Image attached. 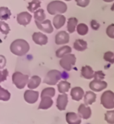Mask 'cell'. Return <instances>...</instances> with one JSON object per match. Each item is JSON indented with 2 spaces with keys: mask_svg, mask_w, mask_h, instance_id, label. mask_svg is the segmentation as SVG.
I'll return each instance as SVG.
<instances>
[{
  "mask_svg": "<svg viewBox=\"0 0 114 124\" xmlns=\"http://www.w3.org/2000/svg\"><path fill=\"white\" fill-rule=\"evenodd\" d=\"M30 50V45L28 42L23 39H17L10 45V51L14 54L19 56L26 55Z\"/></svg>",
  "mask_w": 114,
  "mask_h": 124,
  "instance_id": "cell-1",
  "label": "cell"
},
{
  "mask_svg": "<svg viewBox=\"0 0 114 124\" xmlns=\"http://www.w3.org/2000/svg\"><path fill=\"white\" fill-rule=\"evenodd\" d=\"M67 10V6L63 1L56 0L51 1L47 6V11L50 15L64 14Z\"/></svg>",
  "mask_w": 114,
  "mask_h": 124,
  "instance_id": "cell-2",
  "label": "cell"
},
{
  "mask_svg": "<svg viewBox=\"0 0 114 124\" xmlns=\"http://www.w3.org/2000/svg\"><path fill=\"white\" fill-rule=\"evenodd\" d=\"M29 76L20 72H16L12 75V82L19 89H22L28 83Z\"/></svg>",
  "mask_w": 114,
  "mask_h": 124,
  "instance_id": "cell-3",
  "label": "cell"
},
{
  "mask_svg": "<svg viewBox=\"0 0 114 124\" xmlns=\"http://www.w3.org/2000/svg\"><path fill=\"white\" fill-rule=\"evenodd\" d=\"M76 62V57L73 54H66L62 57L60 61V66L66 71H70Z\"/></svg>",
  "mask_w": 114,
  "mask_h": 124,
  "instance_id": "cell-4",
  "label": "cell"
},
{
  "mask_svg": "<svg viewBox=\"0 0 114 124\" xmlns=\"http://www.w3.org/2000/svg\"><path fill=\"white\" fill-rule=\"evenodd\" d=\"M101 104L106 109L114 108V93L111 91H106L101 97Z\"/></svg>",
  "mask_w": 114,
  "mask_h": 124,
  "instance_id": "cell-5",
  "label": "cell"
},
{
  "mask_svg": "<svg viewBox=\"0 0 114 124\" xmlns=\"http://www.w3.org/2000/svg\"><path fill=\"white\" fill-rule=\"evenodd\" d=\"M61 72L57 70H51L46 75L43 83L49 85H55L61 78Z\"/></svg>",
  "mask_w": 114,
  "mask_h": 124,
  "instance_id": "cell-6",
  "label": "cell"
},
{
  "mask_svg": "<svg viewBox=\"0 0 114 124\" xmlns=\"http://www.w3.org/2000/svg\"><path fill=\"white\" fill-rule=\"evenodd\" d=\"M35 23L36 24L38 28L44 32L48 33V34H51L54 30V28L52 26L51 22L49 20H44L43 22H41L35 21Z\"/></svg>",
  "mask_w": 114,
  "mask_h": 124,
  "instance_id": "cell-7",
  "label": "cell"
},
{
  "mask_svg": "<svg viewBox=\"0 0 114 124\" xmlns=\"http://www.w3.org/2000/svg\"><path fill=\"white\" fill-rule=\"evenodd\" d=\"M24 99L25 101L30 104L35 103L38 99L39 97V93L36 91H32V90H27L24 93Z\"/></svg>",
  "mask_w": 114,
  "mask_h": 124,
  "instance_id": "cell-8",
  "label": "cell"
},
{
  "mask_svg": "<svg viewBox=\"0 0 114 124\" xmlns=\"http://www.w3.org/2000/svg\"><path fill=\"white\" fill-rule=\"evenodd\" d=\"M107 87V83L106 81L93 80L89 83V88L95 92H99L105 89Z\"/></svg>",
  "mask_w": 114,
  "mask_h": 124,
  "instance_id": "cell-9",
  "label": "cell"
},
{
  "mask_svg": "<svg viewBox=\"0 0 114 124\" xmlns=\"http://www.w3.org/2000/svg\"><path fill=\"white\" fill-rule=\"evenodd\" d=\"M32 15L30 14L28 12H22L17 16V23L20 25L26 26L28 24L30 23L32 20Z\"/></svg>",
  "mask_w": 114,
  "mask_h": 124,
  "instance_id": "cell-10",
  "label": "cell"
},
{
  "mask_svg": "<svg viewBox=\"0 0 114 124\" xmlns=\"http://www.w3.org/2000/svg\"><path fill=\"white\" fill-rule=\"evenodd\" d=\"M32 40L36 44L40 46L45 45L48 42V37L41 32H34L32 35Z\"/></svg>",
  "mask_w": 114,
  "mask_h": 124,
  "instance_id": "cell-11",
  "label": "cell"
},
{
  "mask_svg": "<svg viewBox=\"0 0 114 124\" xmlns=\"http://www.w3.org/2000/svg\"><path fill=\"white\" fill-rule=\"evenodd\" d=\"M69 42V34L65 31L59 32L55 36V43L57 45L65 44Z\"/></svg>",
  "mask_w": 114,
  "mask_h": 124,
  "instance_id": "cell-12",
  "label": "cell"
},
{
  "mask_svg": "<svg viewBox=\"0 0 114 124\" xmlns=\"http://www.w3.org/2000/svg\"><path fill=\"white\" fill-rule=\"evenodd\" d=\"M68 103V95L65 93L58 96L57 100V107L58 109L60 111H64L66 109V107Z\"/></svg>",
  "mask_w": 114,
  "mask_h": 124,
  "instance_id": "cell-13",
  "label": "cell"
},
{
  "mask_svg": "<svg viewBox=\"0 0 114 124\" xmlns=\"http://www.w3.org/2000/svg\"><path fill=\"white\" fill-rule=\"evenodd\" d=\"M78 113L80 117H83L84 119H88L91 116V109L85 104H81L78 108Z\"/></svg>",
  "mask_w": 114,
  "mask_h": 124,
  "instance_id": "cell-14",
  "label": "cell"
},
{
  "mask_svg": "<svg viewBox=\"0 0 114 124\" xmlns=\"http://www.w3.org/2000/svg\"><path fill=\"white\" fill-rule=\"evenodd\" d=\"M66 120L68 124H80L81 123V117L73 112H68L66 114Z\"/></svg>",
  "mask_w": 114,
  "mask_h": 124,
  "instance_id": "cell-15",
  "label": "cell"
},
{
  "mask_svg": "<svg viewBox=\"0 0 114 124\" xmlns=\"http://www.w3.org/2000/svg\"><path fill=\"white\" fill-rule=\"evenodd\" d=\"M71 96L73 100L79 101L81 100L84 96V91L82 88L79 87H74L71 91Z\"/></svg>",
  "mask_w": 114,
  "mask_h": 124,
  "instance_id": "cell-16",
  "label": "cell"
},
{
  "mask_svg": "<svg viewBox=\"0 0 114 124\" xmlns=\"http://www.w3.org/2000/svg\"><path fill=\"white\" fill-rule=\"evenodd\" d=\"M66 22V17L60 14L56 15L53 18V25L56 29L58 30L60 28H62Z\"/></svg>",
  "mask_w": 114,
  "mask_h": 124,
  "instance_id": "cell-17",
  "label": "cell"
},
{
  "mask_svg": "<svg viewBox=\"0 0 114 124\" xmlns=\"http://www.w3.org/2000/svg\"><path fill=\"white\" fill-rule=\"evenodd\" d=\"M53 104V101L50 97H41L40 102L38 109H48L52 107Z\"/></svg>",
  "mask_w": 114,
  "mask_h": 124,
  "instance_id": "cell-18",
  "label": "cell"
},
{
  "mask_svg": "<svg viewBox=\"0 0 114 124\" xmlns=\"http://www.w3.org/2000/svg\"><path fill=\"white\" fill-rule=\"evenodd\" d=\"M81 76L86 79H91L94 77V71L91 66H85L81 69Z\"/></svg>",
  "mask_w": 114,
  "mask_h": 124,
  "instance_id": "cell-19",
  "label": "cell"
},
{
  "mask_svg": "<svg viewBox=\"0 0 114 124\" xmlns=\"http://www.w3.org/2000/svg\"><path fill=\"white\" fill-rule=\"evenodd\" d=\"M41 83V78L37 75H34L28 81V87L30 89H36Z\"/></svg>",
  "mask_w": 114,
  "mask_h": 124,
  "instance_id": "cell-20",
  "label": "cell"
},
{
  "mask_svg": "<svg viewBox=\"0 0 114 124\" xmlns=\"http://www.w3.org/2000/svg\"><path fill=\"white\" fill-rule=\"evenodd\" d=\"M73 47H74V49L77 51L82 52V51H84L87 48V42L83 40L78 39V40H76L74 42Z\"/></svg>",
  "mask_w": 114,
  "mask_h": 124,
  "instance_id": "cell-21",
  "label": "cell"
},
{
  "mask_svg": "<svg viewBox=\"0 0 114 124\" xmlns=\"http://www.w3.org/2000/svg\"><path fill=\"white\" fill-rule=\"evenodd\" d=\"M96 97H97V95L93 92H92V91L86 92L85 95L84 97V101H85V105H91L93 103L96 101Z\"/></svg>",
  "mask_w": 114,
  "mask_h": 124,
  "instance_id": "cell-22",
  "label": "cell"
},
{
  "mask_svg": "<svg viewBox=\"0 0 114 124\" xmlns=\"http://www.w3.org/2000/svg\"><path fill=\"white\" fill-rule=\"evenodd\" d=\"M72 51L71 48L68 46H65L60 48L56 51V56L58 58H61L65 55L68 53H71Z\"/></svg>",
  "mask_w": 114,
  "mask_h": 124,
  "instance_id": "cell-23",
  "label": "cell"
},
{
  "mask_svg": "<svg viewBox=\"0 0 114 124\" xmlns=\"http://www.w3.org/2000/svg\"><path fill=\"white\" fill-rule=\"evenodd\" d=\"M70 88H71V83L67 81H62L58 84V89L60 93H65L68 92Z\"/></svg>",
  "mask_w": 114,
  "mask_h": 124,
  "instance_id": "cell-24",
  "label": "cell"
},
{
  "mask_svg": "<svg viewBox=\"0 0 114 124\" xmlns=\"http://www.w3.org/2000/svg\"><path fill=\"white\" fill-rule=\"evenodd\" d=\"M78 20L76 17H71L68 19L67 23V30L69 33H73L74 32Z\"/></svg>",
  "mask_w": 114,
  "mask_h": 124,
  "instance_id": "cell-25",
  "label": "cell"
},
{
  "mask_svg": "<svg viewBox=\"0 0 114 124\" xmlns=\"http://www.w3.org/2000/svg\"><path fill=\"white\" fill-rule=\"evenodd\" d=\"M11 11L6 7L0 8V20H7L11 16Z\"/></svg>",
  "mask_w": 114,
  "mask_h": 124,
  "instance_id": "cell-26",
  "label": "cell"
},
{
  "mask_svg": "<svg viewBox=\"0 0 114 124\" xmlns=\"http://www.w3.org/2000/svg\"><path fill=\"white\" fill-rule=\"evenodd\" d=\"M34 17L35 19V21H37L39 22H43L46 18V15L44 9H39L38 10L36 9V11L34 12Z\"/></svg>",
  "mask_w": 114,
  "mask_h": 124,
  "instance_id": "cell-27",
  "label": "cell"
},
{
  "mask_svg": "<svg viewBox=\"0 0 114 124\" xmlns=\"http://www.w3.org/2000/svg\"><path fill=\"white\" fill-rule=\"evenodd\" d=\"M41 6V1L40 0H32L31 2H29L28 9L30 12H34L35 10L40 8Z\"/></svg>",
  "mask_w": 114,
  "mask_h": 124,
  "instance_id": "cell-28",
  "label": "cell"
},
{
  "mask_svg": "<svg viewBox=\"0 0 114 124\" xmlns=\"http://www.w3.org/2000/svg\"><path fill=\"white\" fill-rule=\"evenodd\" d=\"M55 95V89L52 87H47L44 89L42 90L41 93V97H53Z\"/></svg>",
  "mask_w": 114,
  "mask_h": 124,
  "instance_id": "cell-29",
  "label": "cell"
},
{
  "mask_svg": "<svg viewBox=\"0 0 114 124\" xmlns=\"http://www.w3.org/2000/svg\"><path fill=\"white\" fill-rule=\"evenodd\" d=\"M11 97V94L8 90L3 89L0 86V100L3 101H7L9 100Z\"/></svg>",
  "mask_w": 114,
  "mask_h": 124,
  "instance_id": "cell-30",
  "label": "cell"
},
{
  "mask_svg": "<svg viewBox=\"0 0 114 124\" xmlns=\"http://www.w3.org/2000/svg\"><path fill=\"white\" fill-rule=\"evenodd\" d=\"M77 33L81 36H85L88 33V26L85 23H79L77 27Z\"/></svg>",
  "mask_w": 114,
  "mask_h": 124,
  "instance_id": "cell-31",
  "label": "cell"
},
{
  "mask_svg": "<svg viewBox=\"0 0 114 124\" xmlns=\"http://www.w3.org/2000/svg\"><path fill=\"white\" fill-rule=\"evenodd\" d=\"M105 120L108 124H114V110L106 112L105 114Z\"/></svg>",
  "mask_w": 114,
  "mask_h": 124,
  "instance_id": "cell-32",
  "label": "cell"
},
{
  "mask_svg": "<svg viewBox=\"0 0 114 124\" xmlns=\"http://www.w3.org/2000/svg\"><path fill=\"white\" fill-rule=\"evenodd\" d=\"M9 31H10V28L9 27L8 24L3 21H1L0 22V32L3 34L7 35L8 34Z\"/></svg>",
  "mask_w": 114,
  "mask_h": 124,
  "instance_id": "cell-33",
  "label": "cell"
},
{
  "mask_svg": "<svg viewBox=\"0 0 114 124\" xmlns=\"http://www.w3.org/2000/svg\"><path fill=\"white\" fill-rule=\"evenodd\" d=\"M104 60L111 64H114V53L111 51L106 52L103 56Z\"/></svg>",
  "mask_w": 114,
  "mask_h": 124,
  "instance_id": "cell-34",
  "label": "cell"
},
{
  "mask_svg": "<svg viewBox=\"0 0 114 124\" xmlns=\"http://www.w3.org/2000/svg\"><path fill=\"white\" fill-rule=\"evenodd\" d=\"M106 34L110 38L114 39V23H112L107 27L106 30Z\"/></svg>",
  "mask_w": 114,
  "mask_h": 124,
  "instance_id": "cell-35",
  "label": "cell"
},
{
  "mask_svg": "<svg viewBox=\"0 0 114 124\" xmlns=\"http://www.w3.org/2000/svg\"><path fill=\"white\" fill-rule=\"evenodd\" d=\"M106 75L103 73V71L99 70V71H97V72H94V78L95 80H98V81H103L105 78Z\"/></svg>",
  "mask_w": 114,
  "mask_h": 124,
  "instance_id": "cell-36",
  "label": "cell"
},
{
  "mask_svg": "<svg viewBox=\"0 0 114 124\" xmlns=\"http://www.w3.org/2000/svg\"><path fill=\"white\" fill-rule=\"evenodd\" d=\"M9 72L7 69H4L3 70H0V83L5 81L8 77Z\"/></svg>",
  "mask_w": 114,
  "mask_h": 124,
  "instance_id": "cell-37",
  "label": "cell"
},
{
  "mask_svg": "<svg viewBox=\"0 0 114 124\" xmlns=\"http://www.w3.org/2000/svg\"><path fill=\"white\" fill-rule=\"evenodd\" d=\"M77 5L81 8H85L88 6L90 2V0H75Z\"/></svg>",
  "mask_w": 114,
  "mask_h": 124,
  "instance_id": "cell-38",
  "label": "cell"
},
{
  "mask_svg": "<svg viewBox=\"0 0 114 124\" xmlns=\"http://www.w3.org/2000/svg\"><path fill=\"white\" fill-rule=\"evenodd\" d=\"M91 26L92 28V29L94 30H97L100 28V24L97 22L96 20H91Z\"/></svg>",
  "mask_w": 114,
  "mask_h": 124,
  "instance_id": "cell-39",
  "label": "cell"
},
{
  "mask_svg": "<svg viewBox=\"0 0 114 124\" xmlns=\"http://www.w3.org/2000/svg\"><path fill=\"white\" fill-rule=\"evenodd\" d=\"M6 64V58L3 55H0V69H3Z\"/></svg>",
  "mask_w": 114,
  "mask_h": 124,
  "instance_id": "cell-40",
  "label": "cell"
},
{
  "mask_svg": "<svg viewBox=\"0 0 114 124\" xmlns=\"http://www.w3.org/2000/svg\"><path fill=\"white\" fill-rule=\"evenodd\" d=\"M106 2H107V3H109V2H111V1H114V0H103Z\"/></svg>",
  "mask_w": 114,
  "mask_h": 124,
  "instance_id": "cell-41",
  "label": "cell"
},
{
  "mask_svg": "<svg viewBox=\"0 0 114 124\" xmlns=\"http://www.w3.org/2000/svg\"><path fill=\"white\" fill-rule=\"evenodd\" d=\"M111 11H114V3L113 4V5H112V6H111Z\"/></svg>",
  "mask_w": 114,
  "mask_h": 124,
  "instance_id": "cell-42",
  "label": "cell"
},
{
  "mask_svg": "<svg viewBox=\"0 0 114 124\" xmlns=\"http://www.w3.org/2000/svg\"><path fill=\"white\" fill-rule=\"evenodd\" d=\"M65 1H71V0H65Z\"/></svg>",
  "mask_w": 114,
  "mask_h": 124,
  "instance_id": "cell-43",
  "label": "cell"
}]
</instances>
